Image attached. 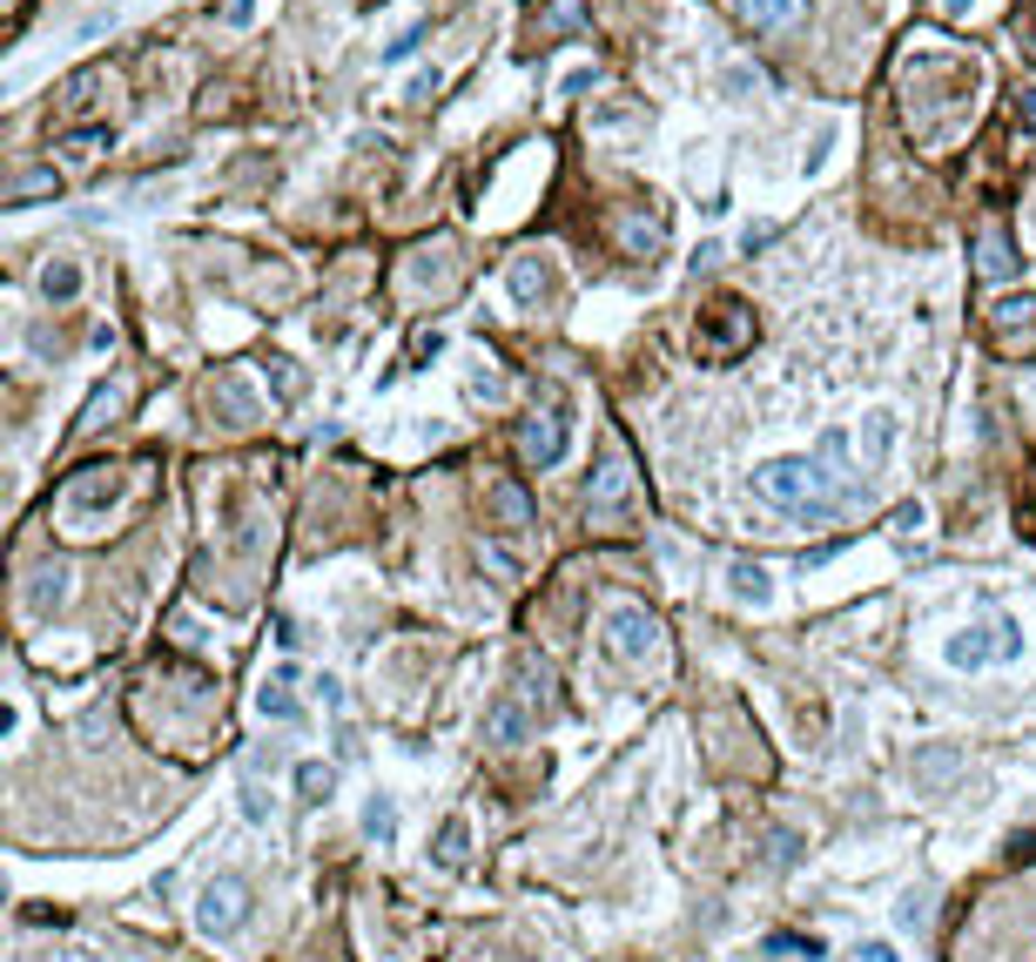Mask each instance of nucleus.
<instances>
[{
	"label": "nucleus",
	"instance_id": "obj_23",
	"mask_svg": "<svg viewBox=\"0 0 1036 962\" xmlns=\"http://www.w3.org/2000/svg\"><path fill=\"white\" fill-rule=\"evenodd\" d=\"M330 787H336V774H330L323 761H303V767H297V795H303V801H330Z\"/></svg>",
	"mask_w": 1036,
	"mask_h": 962
},
{
	"label": "nucleus",
	"instance_id": "obj_8",
	"mask_svg": "<svg viewBox=\"0 0 1036 962\" xmlns=\"http://www.w3.org/2000/svg\"><path fill=\"white\" fill-rule=\"evenodd\" d=\"M734 14H740L754 34H788V28H801L808 0H734Z\"/></svg>",
	"mask_w": 1036,
	"mask_h": 962
},
{
	"label": "nucleus",
	"instance_id": "obj_33",
	"mask_svg": "<svg viewBox=\"0 0 1036 962\" xmlns=\"http://www.w3.org/2000/svg\"><path fill=\"white\" fill-rule=\"evenodd\" d=\"M526 686H539V700H552V693H559V680H552V666H546V660H526Z\"/></svg>",
	"mask_w": 1036,
	"mask_h": 962
},
{
	"label": "nucleus",
	"instance_id": "obj_32",
	"mask_svg": "<svg viewBox=\"0 0 1036 962\" xmlns=\"http://www.w3.org/2000/svg\"><path fill=\"white\" fill-rule=\"evenodd\" d=\"M270 377H277V397H283V404H297V397H303V384H297V371H290L283 358L270 364Z\"/></svg>",
	"mask_w": 1036,
	"mask_h": 962
},
{
	"label": "nucleus",
	"instance_id": "obj_7",
	"mask_svg": "<svg viewBox=\"0 0 1036 962\" xmlns=\"http://www.w3.org/2000/svg\"><path fill=\"white\" fill-rule=\"evenodd\" d=\"M115 498H122V472H108V465H89V472H74V478H68V492H61V511L81 525V518L108 511Z\"/></svg>",
	"mask_w": 1036,
	"mask_h": 962
},
{
	"label": "nucleus",
	"instance_id": "obj_27",
	"mask_svg": "<svg viewBox=\"0 0 1036 962\" xmlns=\"http://www.w3.org/2000/svg\"><path fill=\"white\" fill-rule=\"evenodd\" d=\"M95 87H102V68H81V74L61 87V108H68V115H81V102H89Z\"/></svg>",
	"mask_w": 1036,
	"mask_h": 962
},
{
	"label": "nucleus",
	"instance_id": "obj_30",
	"mask_svg": "<svg viewBox=\"0 0 1036 962\" xmlns=\"http://www.w3.org/2000/svg\"><path fill=\"white\" fill-rule=\"evenodd\" d=\"M990 627H996V660H1023V633H1016V620H1003V612H996Z\"/></svg>",
	"mask_w": 1036,
	"mask_h": 962
},
{
	"label": "nucleus",
	"instance_id": "obj_40",
	"mask_svg": "<svg viewBox=\"0 0 1036 962\" xmlns=\"http://www.w3.org/2000/svg\"><path fill=\"white\" fill-rule=\"evenodd\" d=\"M895 532H922V505H902L895 511Z\"/></svg>",
	"mask_w": 1036,
	"mask_h": 962
},
{
	"label": "nucleus",
	"instance_id": "obj_10",
	"mask_svg": "<svg viewBox=\"0 0 1036 962\" xmlns=\"http://www.w3.org/2000/svg\"><path fill=\"white\" fill-rule=\"evenodd\" d=\"M889 452H895V411H869L861 417V472H882L889 465Z\"/></svg>",
	"mask_w": 1036,
	"mask_h": 962
},
{
	"label": "nucleus",
	"instance_id": "obj_5",
	"mask_svg": "<svg viewBox=\"0 0 1036 962\" xmlns=\"http://www.w3.org/2000/svg\"><path fill=\"white\" fill-rule=\"evenodd\" d=\"M626 505H633V465H626V452H607V458H599V472H592V492H586V518L592 525H613Z\"/></svg>",
	"mask_w": 1036,
	"mask_h": 962
},
{
	"label": "nucleus",
	"instance_id": "obj_28",
	"mask_svg": "<svg viewBox=\"0 0 1036 962\" xmlns=\"http://www.w3.org/2000/svg\"><path fill=\"white\" fill-rule=\"evenodd\" d=\"M505 283H511L518 303H532V297L546 290V277H539V262H532V256H526V262H511V277H505Z\"/></svg>",
	"mask_w": 1036,
	"mask_h": 962
},
{
	"label": "nucleus",
	"instance_id": "obj_29",
	"mask_svg": "<svg viewBox=\"0 0 1036 962\" xmlns=\"http://www.w3.org/2000/svg\"><path fill=\"white\" fill-rule=\"evenodd\" d=\"M242 815L249 821H270V795H263V780H256V774H242Z\"/></svg>",
	"mask_w": 1036,
	"mask_h": 962
},
{
	"label": "nucleus",
	"instance_id": "obj_36",
	"mask_svg": "<svg viewBox=\"0 0 1036 962\" xmlns=\"http://www.w3.org/2000/svg\"><path fill=\"white\" fill-rule=\"evenodd\" d=\"M222 21H229V28H249V21H256V0H222Z\"/></svg>",
	"mask_w": 1036,
	"mask_h": 962
},
{
	"label": "nucleus",
	"instance_id": "obj_24",
	"mask_svg": "<svg viewBox=\"0 0 1036 962\" xmlns=\"http://www.w3.org/2000/svg\"><path fill=\"white\" fill-rule=\"evenodd\" d=\"M115 411H122V391H115V384H102V391L89 397V411L74 417V431H95V424H102V417H115Z\"/></svg>",
	"mask_w": 1036,
	"mask_h": 962
},
{
	"label": "nucleus",
	"instance_id": "obj_17",
	"mask_svg": "<svg viewBox=\"0 0 1036 962\" xmlns=\"http://www.w3.org/2000/svg\"><path fill=\"white\" fill-rule=\"evenodd\" d=\"M727 586H734V599H747V606H760V599L774 592V579H767V566H754V559H734V572H727Z\"/></svg>",
	"mask_w": 1036,
	"mask_h": 962
},
{
	"label": "nucleus",
	"instance_id": "obj_16",
	"mask_svg": "<svg viewBox=\"0 0 1036 962\" xmlns=\"http://www.w3.org/2000/svg\"><path fill=\"white\" fill-rule=\"evenodd\" d=\"M620 242H626V249H633V256H653V249H660V242H666V223H660V216H653V209H633V216H626V223H620Z\"/></svg>",
	"mask_w": 1036,
	"mask_h": 962
},
{
	"label": "nucleus",
	"instance_id": "obj_39",
	"mask_svg": "<svg viewBox=\"0 0 1036 962\" xmlns=\"http://www.w3.org/2000/svg\"><path fill=\"white\" fill-rule=\"evenodd\" d=\"M841 546H848V539H828V546H815V552H808V559H801V572H815V566H828V559H835V552H841Z\"/></svg>",
	"mask_w": 1036,
	"mask_h": 962
},
{
	"label": "nucleus",
	"instance_id": "obj_21",
	"mask_svg": "<svg viewBox=\"0 0 1036 962\" xmlns=\"http://www.w3.org/2000/svg\"><path fill=\"white\" fill-rule=\"evenodd\" d=\"M364 835H371L377 848H391V841H397V808H391L384 795H371V801H364Z\"/></svg>",
	"mask_w": 1036,
	"mask_h": 962
},
{
	"label": "nucleus",
	"instance_id": "obj_22",
	"mask_svg": "<svg viewBox=\"0 0 1036 962\" xmlns=\"http://www.w3.org/2000/svg\"><path fill=\"white\" fill-rule=\"evenodd\" d=\"M54 189H61L54 168H28V175H14V183H8V203H34V196H54Z\"/></svg>",
	"mask_w": 1036,
	"mask_h": 962
},
{
	"label": "nucleus",
	"instance_id": "obj_18",
	"mask_svg": "<svg viewBox=\"0 0 1036 962\" xmlns=\"http://www.w3.org/2000/svg\"><path fill=\"white\" fill-rule=\"evenodd\" d=\"M61 592H68V566H41V572H34V586H28V612L61 606Z\"/></svg>",
	"mask_w": 1036,
	"mask_h": 962
},
{
	"label": "nucleus",
	"instance_id": "obj_2",
	"mask_svg": "<svg viewBox=\"0 0 1036 962\" xmlns=\"http://www.w3.org/2000/svg\"><path fill=\"white\" fill-rule=\"evenodd\" d=\"M566 445H572V411H566L559 391H546V397L532 404V417L518 424V458H526L532 472H552V465L566 458Z\"/></svg>",
	"mask_w": 1036,
	"mask_h": 962
},
{
	"label": "nucleus",
	"instance_id": "obj_38",
	"mask_svg": "<svg viewBox=\"0 0 1036 962\" xmlns=\"http://www.w3.org/2000/svg\"><path fill=\"white\" fill-rule=\"evenodd\" d=\"M767 242H774V223H754V229L740 236V249H747V256H754V249H767Z\"/></svg>",
	"mask_w": 1036,
	"mask_h": 962
},
{
	"label": "nucleus",
	"instance_id": "obj_4",
	"mask_svg": "<svg viewBox=\"0 0 1036 962\" xmlns=\"http://www.w3.org/2000/svg\"><path fill=\"white\" fill-rule=\"evenodd\" d=\"M666 646V633H660V620L646 606H613L607 612V653L613 660H653Z\"/></svg>",
	"mask_w": 1036,
	"mask_h": 962
},
{
	"label": "nucleus",
	"instance_id": "obj_20",
	"mask_svg": "<svg viewBox=\"0 0 1036 962\" xmlns=\"http://www.w3.org/2000/svg\"><path fill=\"white\" fill-rule=\"evenodd\" d=\"M41 297L48 303H74L81 297V270H74V262H48V270H41Z\"/></svg>",
	"mask_w": 1036,
	"mask_h": 962
},
{
	"label": "nucleus",
	"instance_id": "obj_6",
	"mask_svg": "<svg viewBox=\"0 0 1036 962\" xmlns=\"http://www.w3.org/2000/svg\"><path fill=\"white\" fill-rule=\"evenodd\" d=\"M242 916H249V882L216 875V882L203 889V902H196V929H203V935H236Z\"/></svg>",
	"mask_w": 1036,
	"mask_h": 962
},
{
	"label": "nucleus",
	"instance_id": "obj_1",
	"mask_svg": "<svg viewBox=\"0 0 1036 962\" xmlns=\"http://www.w3.org/2000/svg\"><path fill=\"white\" fill-rule=\"evenodd\" d=\"M754 498L774 505L781 518L835 525L869 505V472L848 458V431H821L808 458H767L754 465Z\"/></svg>",
	"mask_w": 1036,
	"mask_h": 962
},
{
	"label": "nucleus",
	"instance_id": "obj_35",
	"mask_svg": "<svg viewBox=\"0 0 1036 962\" xmlns=\"http://www.w3.org/2000/svg\"><path fill=\"white\" fill-rule=\"evenodd\" d=\"M417 41H424V28H404V34H397V41H391V48H384V61H391V68H397V61H404V54H411V48H417Z\"/></svg>",
	"mask_w": 1036,
	"mask_h": 962
},
{
	"label": "nucleus",
	"instance_id": "obj_9",
	"mask_svg": "<svg viewBox=\"0 0 1036 962\" xmlns=\"http://www.w3.org/2000/svg\"><path fill=\"white\" fill-rule=\"evenodd\" d=\"M526 734H532V700L511 693V700H498V707L485 714V747H518Z\"/></svg>",
	"mask_w": 1036,
	"mask_h": 962
},
{
	"label": "nucleus",
	"instance_id": "obj_25",
	"mask_svg": "<svg viewBox=\"0 0 1036 962\" xmlns=\"http://www.w3.org/2000/svg\"><path fill=\"white\" fill-rule=\"evenodd\" d=\"M949 774H956V754L949 747H929V761H915V787H942Z\"/></svg>",
	"mask_w": 1036,
	"mask_h": 962
},
{
	"label": "nucleus",
	"instance_id": "obj_11",
	"mask_svg": "<svg viewBox=\"0 0 1036 962\" xmlns=\"http://www.w3.org/2000/svg\"><path fill=\"white\" fill-rule=\"evenodd\" d=\"M491 511L511 525V532H532V525H539V505H532V492H526V485H511V478H498V485H491Z\"/></svg>",
	"mask_w": 1036,
	"mask_h": 962
},
{
	"label": "nucleus",
	"instance_id": "obj_42",
	"mask_svg": "<svg viewBox=\"0 0 1036 962\" xmlns=\"http://www.w3.org/2000/svg\"><path fill=\"white\" fill-rule=\"evenodd\" d=\"M861 962H895V949L889 942H861Z\"/></svg>",
	"mask_w": 1036,
	"mask_h": 962
},
{
	"label": "nucleus",
	"instance_id": "obj_3",
	"mask_svg": "<svg viewBox=\"0 0 1036 962\" xmlns=\"http://www.w3.org/2000/svg\"><path fill=\"white\" fill-rule=\"evenodd\" d=\"M747 343H754V310L740 297H714V310L694 330V350H701L707 364H727V358H740Z\"/></svg>",
	"mask_w": 1036,
	"mask_h": 962
},
{
	"label": "nucleus",
	"instance_id": "obj_13",
	"mask_svg": "<svg viewBox=\"0 0 1036 962\" xmlns=\"http://www.w3.org/2000/svg\"><path fill=\"white\" fill-rule=\"evenodd\" d=\"M970 256H976V270L990 277V283H1003V277H1016V249L996 236V229H983L976 242H970Z\"/></svg>",
	"mask_w": 1036,
	"mask_h": 962
},
{
	"label": "nucleus",
	"instance_id": "obj_14",
	"mask_svg": "<svg viewBox=\"0 0 1036 962\" xmlns=\"http://www.w3.org/2000/svg\"><path fill=\"white\" fill-rule=\"evenodd\" d=\"M216 417L236 424V431L256 417V391H249V377H216Z\"/></svg>",
	"mask_w": 1036,
	"mask_h": 962
},
{
	"label": "nucleus",
	"instance_id": "obj_12",
	"mask_svg": "<svg viewBox=\"0 0 1036 962\" xmlns=\"http://www.w3.org/2000/svg\"><path fill=\"white\" fill-rule=\"evenodd\" d=\"M290 686H297V666H277L263 686H256V707H263V721H303V707L290 700Z\"/></svg>",
	"mask_w": 1036,
	"mask_h": 962
},
{
	"label": "nucleus",
	"instance_id": "obj_41",
	"mask_svg": "<svg viewBox=\"0 0 1036 962\" xmlns=\"http://www.w3.org/2000/svg\"><path fill=\"white\" fill-rule=\"evenodd\" d=\"M795 855H801V841H795V835L781 828V835H774V861H795Z\"/></svg>",
	"mask_w": 1036,
	"mask_h": 962
},
{
	"label": "nucleus",
	"instance_id": "obj_37",
	"mask_svg": "<svg viewBox=\"0 0 1036 962\" xmlns=\"http://www.w3.org/2000/svg\"><path fill=\"white\" fill-rule=\"evenodd\" d=\"M102 142H108V135H68V162H89Z\"/></svg>",
	"mask_w": 1036,
	"mask_h": 962
},
{
	"label": "nucleus",
	"instance_id": "obj_34",
	"mask_svg": "<svg viewBox=\"0 0 1036 962\" xmlns=\"http://www.w3.org/2000/svg\"><path fill=\"white\" fill-rule=\"evenodd\" d=\"M760 87V68H727V95H754Z\"/></svg>",
	"mask_w": 1036,
	"mask_h": 962
},
{
	"label": "nucleus",
	"instance_id": "obj_15",
	"mask_svg": "<svg viewBox=\"0 0 1036 962\" xmlns=\"http://www.w3.org/2000/svg\"><path fill=\"white\" fill-rule=\"evenodd\" d=\"M990 633H996V627H990ZM990 633H983V627H963L956 640H949V653H942V660H949V666H963V673H976V666H990V660H996V646H990Z\"/></svg>",
	"mask_w": 1036,
	"mask_h": 962
},
{
	"label": "nucleus",
	"instance_id": "obj_31",
	"mask_svg": "<svg viewBox=\"0 0 1036 962\" xmlns=\"http://www.w3.org/2000/svg\"><path fill=\"white\" fill-rule=\"evenodd\" d=\"M472 404H505V377L478 371V377H472Z\"/></svg>",
	"mask_w": 1036,
	"mask_h": 962
},
{
	"label": "nucleus",
	"instance_id": "obj_19",
	"mask_svg": "<svg viewBox=\"0 0 1036 962\" xmlns=\"http://www.w3.org/2000/svg\"><path fill=\"white\" fill-rule=\"evenodd\" d=\"M465 855H472V828H465V815H452L438 828V868H465Z\"/></svg>",
	"mask_w": 1036,
	"mask_h": 962
},
{
	"label": "nucleus",
	"instance_id": "obj_26",
	"mask_svg": "<svg viewBox=\"0 0 1036 962\" xmlns=\"http://www.w3.org/2000/svg\"><path fill=\"white\" fill-rule=\"evenodd\" d=\"M929 909H935V889H909V896L895 902V922H902V929H922Z\"/></svg>",
	"mask_w": 1036,
	"mask_h": 962
}]
</instances>
